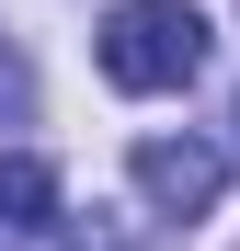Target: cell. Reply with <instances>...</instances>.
I'll use <instances>...</instances> for the list:
<instances>
[{"instance_id": "obj_1", "label": "cell", "mask_w": 240, "mask_h": 251, "mask_svg": "<svg viewBox=\"0 0 240 251\" xmlns=\"http://www.w3.org/2000/svg\"><path fill=\"white\" fill-rule=\"evenodd\" d=\"M206 12L194 0H114L103 12V80L114 92H183L194 69H206Z\"/></svg>"}, {"instance_id": "obj_2", "label": "cell", "mask_w": 240, "mask_h": 251, "mask_svg": "<svg viewBox=\"0 0 240 251\" xmlns=\"http://www.w3.org/2000/svg\"><path fill=\"white\" fill-rule=\"evenodd\" d=\"M137 194L160 217H206L229 194V149H206V137H137Z\"/></svg>"}, {"instance_id": "obj_3", "label": "cell", "mask_w": 240, "mask_h": 251, "mask_svg": "<svg viewBox=\"0 0 240 251\" xmlns=\"http://www.w3.org/2000/svg\"><path fill=\"white\" fill-rule=\"evenodd\" d=\"M0 228H57V172L34 149H0Z\"/></svg>"}, {"instance_id": "obj_4", "label": "cell", "mask_w": 240, "mask_h": 251, "mask_svg": "<svg viewBox=\"0 0 240 251\" xmlns=\"http://www.w3.org/2000/svg\"><path fill=\"white\" fill-rule=\"evenodd\" d=\"M0 103H12V114L34 103V92H23V57H12V46H0Z\"/></svg>"}]
</instances>
